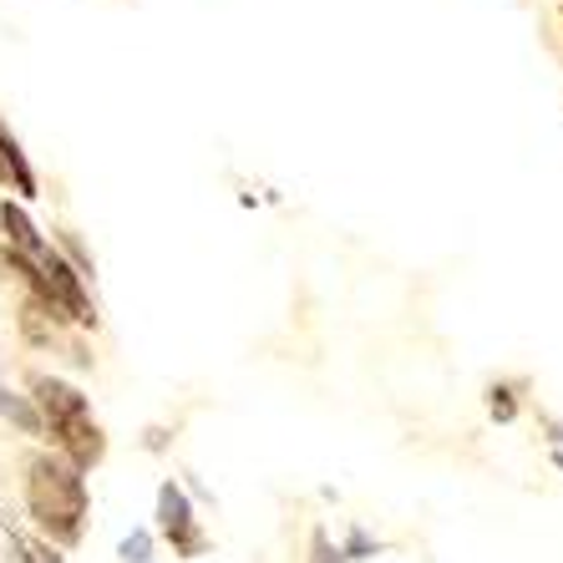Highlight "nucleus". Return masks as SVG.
I'll return each mask as SVG.
<instances>
[{"mask_svg":"<svg viewBox=\"0 0 563 563\" xmlns=\"http://www.w3.org/2000/svg\"><path fill=\"white\" fill-rule=\"evenodd\" d=\"M26 508L52 543H77L87 528V483L62 452H36L26 462Z\"/></svg>","mask_w":563,"mask_h":563,"instance_id":"1","label":"nucleus"},{"mask_svg":"<svg viewBox=\"0 0 563 563\" xmlns=\"http://www.w3.org/2000/svg\"><path fill=\"white\" fill-rule=\"evenodd\" d=\"M31 391H36L31 401H36L41 427L56 437V452H62L77 472L97 467L102 452H107V437L92 421V401H87L77 386H66L62 376H36L31 380Z\"/></svg>","mask_w":563,"mask_h":563,"instance_id":"2","label":"nucleus"},{"mask_svg":"<svg viewBox=\"0 0 563 563\" xmlns=\"http://www.w3.org/2000/svg\"><path fill=\"white\" fill-rule=\"evenodd\" d=\"M157 528H163V538L173 543V553H184V559H194V553H203V528L194 523V512H188V498L184 487L163 483V493H157Z\"/></svg>","mask_w":563,"mask_h":563,"instance_id":"3","label":"nucleus"},{"mask_svg":"<svg viewBox=\"0 0 563 563\" xmlns=\"http://www.w3.org/2000/svg\"><path fill=\"white\" fill-rule=\"evenodd\" d=\"M122 553H128V563H147V533L128 538V543H122Z\"/></svg>","mask_w":563,"mask_h":563,"instance_id":"4","label":"nucleus"}]
</instances>
